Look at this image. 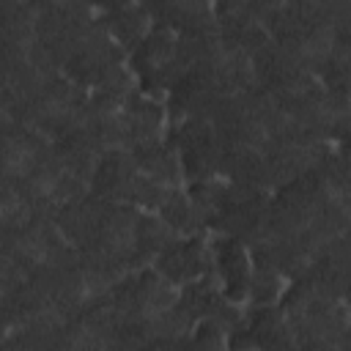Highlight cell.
Segmentation results:
<instances>
[{
	"label": "cell",
	"instance_id": "1",
	"mask_svg": "<svg viewBox=\"0 0 351 351\" xmlns=\"http://www.w3.org/2000/svg\"><path fill=\"white\" fill-rule=\"evenodd\" d=\"M3 162H5V176L14 178V176H27L36 165V148L25 140V137H8L5 140V154H3Z\"/></svg>",
	"mask_w": 351,
	"mask_h": 351
},
{
	"label": "cell",
	"instance_id": "2",
	"mask_svg": "<svg viewBox=\"0 0 351 351\" xmlns=\"http://www.w3.org/2000/svg\"><path fill=\"white\" fill-rule=\"evenodd\" d=\"M335 38H337L335 25H329V22H326V25H315V27L304 36V41H302V55L310 58V60H324V58L332 55Z\"/></svg>",
	"mask_w": 351,
	"mask_h": 351
}]
</instances>
